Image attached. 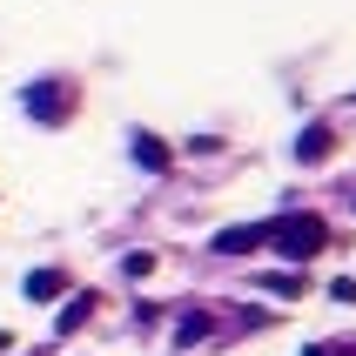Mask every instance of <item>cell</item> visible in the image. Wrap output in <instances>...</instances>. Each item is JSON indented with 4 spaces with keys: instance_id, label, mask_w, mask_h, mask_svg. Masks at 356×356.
<instances>
[{
    "instance_id": "obj_2",
    "label": "cell",
    "mask_w": 356,
    "mask_h": 356,
    "mask_svg": "<svg viewBox=\"0 0 356 356\" xmlns=\"http://www.w3.org/2000/svg\"><path fill=\"white\" fill-rule=\"evenodd\" d=\"M27 115L34 121H67L74 115V95H67L60 81H34V88H27Z\"/></svg>"
},
{
    "instance_id": "obj_11",
    "label": "cell",
    "mask_w": 356,
    "mask_h": 356,
    "mask_svg": "<svg viewBox=\"0 0 356 356\" xmlns=\"http://www.w3.org/2000/svg\"><path fill=\"white\" fill-rule=\"evenodd\" d=\"M309 356H350V350H309Z\"/></svg>"
},
{
    "instance_id": "obj_8",
    "label": "cell",
    "mask_w": 356,
    "mask_h": 356,
    "mask_svg": "<svg viewBox=\"0 0 356 356\" xmlns=\"http://www.w3.org/2000/svg\"><path fill=\"white\" fill-rule=\"evenodd\" d=\"M269 289H276V296H302V289H309V276H302V269H289V276H269Z\"/></svg>"
},
{
    "instance_id": "obj_9",
    "label": "cell",
    "mask_w": 356,
    "mask_h": 356,
    "mask_svg": "<svg viewBox=\"0 0 356 356\" xmlns=\"http://www.w3.org/2000/svg\"><path fill=\"white\" fill-rule=\"evenodd\" d=\"M175 337H181V343H195V337H209V316H202V309H195V316H181V330H175Z\"/></svg>"
},
{
    "instance_id": "obj_3",
    "label": "cell",
    "mask_w": 356,
    "mask_h": 356,
    "mask_svg": "<svg viewBox=\"0 0 356 356\" xmlns=\"http://www.w3.org/2000/svg\"><path fill=\"white\" fill-rule=\"evenodd\" d=\"M269 242V222H249V229H222L216 236V256H249V249H262Z\"/></svg>"
},
{
    "instance_id": "obj_4",
    "label": "cell",
    "mask_w": 356,
    "mask_h": 356,
    "mask_svg": "<svg viewBox=\"0 0 356 356\" xmlns=\"http://www.w3.org/2000/svg\"><path fill=\"white\" fill-rule=\"evenodd\" d=\"M60 289H67V276H60V269H34V276H27V296H34V302H54Z\"/></svg>"
},
{
    "instance_id": "obj_5",
    "label": "cell",
    "mask_w": 356,
    "mask_h": 356,
    "mask_svg": "<svg viewBox=\"0 0 356 356\" xmlns=\"http://www.w3.org/2000/svg\"><path fill=\"white\" fill-rule=\"evenodd\" d=\"M135 161L148 168V175H161V168H168V148H161L155 135H135Z\"/></svg>"
},
{
    "instance_id": "obj_13",
    "label": "cell",
    "mask_w": 356,
    "mask_h": 356,
    "mask_svg": "<svg viewBox=\"0 0 356 356\" xmlns=\"http://www.w3.org/2000/svg\"><path fill=\"white\" fill-rule=\"evenodd\" d=\"M34 356H40V350H34Z\"/></svg>"
},
{
    "instance_id": "obj_1",
    "label": "cell",
    "mask_w": 356,
    "mask_h": 356,
    "mask_svg": "<svg viewBox=\"0 0 356 356\" xmlns=\"http://www.w3.org/2000/svg\"><path fill=\"white\" fill-rule=\"evenodd\" d=\"M269 242H276L289 262H309L330 242V229H323V216H282V222H269Z\"/></svg>"
},
{
    "instance_id": "obj_10",
    "label": "cell",
    "mask_w": 356,
    "mask_h": 356,
    "mask_svg": "<svg viewBox=\"0 0 356 356\" xmlns=\"http://www.w3.org/2000/svg\"><path fill=\"white\" fill-rule=\"evenodd\" d=\"M330 296H337V302H356V276H337V282H330Z\"/></svg>"
},
{
    "instance_id": "obj_7",
    "label": "cell",
    "mask_w": 356,
    "mask_h": 356,
    "mask_svg": "<svg viewBox=\"0 0 356 356\" xmlns=\"http://www.w3.org/2000/svg\"><path fill=\"white\" fill-rule=\"evenodd\" d=\"M296 155H302V161H323V155H330V128H302Z\"/></svg>"
},
{
    "instance_id": "obj_6",
    "label": "cell",
    "mask_w": 356,
    "mask_h": 356,
    "mask_svg": "<svg viewBox=\"0 0 356 356\" xmlns=\"http://www.w3.org/2000/svg\"><path fill=\"white\" fill-rule=\"evenodd\" d=\"M88 316H95V296H74L67 309H60V323H54V330H60V337H74V330H81Z\"/></svg>"
},
{
    "instance_id": "obj_12",
    "label": "cell",
    "mask_w": 356,
    "mask_h": 356,
    "mask_svg": "<svg viewBox=\"0 0 356 356\" xmlns=\"http://www.w3.org/2000/svg\"><path fill=\"white\" fill-rule=\"evenodd\" d=\"M0 350H14V337H7V330H0Z\"/></svg>"
}]
</instances>
